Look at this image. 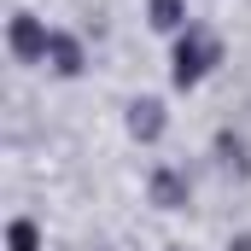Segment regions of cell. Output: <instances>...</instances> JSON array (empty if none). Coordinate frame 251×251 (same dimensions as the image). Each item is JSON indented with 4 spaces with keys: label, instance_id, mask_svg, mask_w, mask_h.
<instances>
[{
    "label": "cell",
    "instance_id": "8992f818",
    "mask_svg": "<svg viewBox=\"0 0 251 251\" xmlns=\"http://www.w3.org/2000/svg\"><path fill=\"white\" fill-rule=\"evenodd\" d=\"M146 12H152V29H176V35L187 29V0H152Z\"/></svg>",
    "mask_w": 251,
    "mask_h": 251
},
{
    "label": "cell",
    "instance_id": "277c9868",
    "mask_svg": "<svg viewBox=\"0 0 251 251\" xmlns=\"http://www.w3.org/2000/svg\"><path fill=\"white\" fill-rule=\"evenodd\" d=\"M152 204L181 210V204H187V176H181V170H152Z\"/></svg>",
    "mask_w": 251,
    "mask_h": 251
},
{
    "label": "cell",
    "instance_id": "ba28073f",
    "mask_svg": "<svg viewBox=\"0 0 251 251\" xmlns=\"http://www.w3.org/2000/svg\"><path fill=\"white\" fill-rule=\"evenodd\" d=\"M228 251H251V234H240V240H234V246H228Z\"/></svg>",
    "mask_w": 251,
    "mask_h": 251
},
{
    "label": "cell",
    "instance_id": "5b68a950",
    "mask_svg": "<svg viewBox=\"0 0 251 251\" xmlns=\"http://www.w3.org/2000/svg\"><path fill=\"white\" fill-rule=\"evenodd\" d=\"M47 64H53L59 76H76V70H82V41H76V35H64V29H53V47H47Z\"/></svg>",
    "mask_w": 251,
    "mask_h": 251
},
{
    "label": "cell",
    "instance_id": "7a4b0ae2",
    "mask_svg": "<svg viewBox=\"0 0 251 251\" xmlns=\"http://www.w3.org/2000/svg\"><path fill=\"white\" fill-rule=\"evenodd\" d=\"M6 47H12V59H24V64H47V47H53V29H47L41 18L18 12V18H12V29H6Z\"/></svg>",
    "mask_w": 251,
    "mask_h": 251
},
{
    "label": "cell",
    "instance_id": "3957f363",
    "mask_svg": "<svg viewBox=\"0 0 251 251\" xmlns=\"http://www.w3.org/2000/svg\"><path fill=\"white\" fill-rule=\"evenodd\" d=\"M128 134H134V140H158V134H164V105H158V100H134V105H128Z\"/></svg>",
    "mask_w": 251,
    "mask_h": 251
},
{
    "label": "cell",
    "instance_id": "6da1fadb",
    "mask_svg": "<svg viewBox=\"0 0 251 251\" xmlns=\"http://www.w3.org/2000/svg\"><path fill=\"white\" fill-rule=\"evenodd\" d=\"M216 64H222V41H216L204 24H187V29L176 35V59H170L176 88H199V82H204Z\"/></svg>",
    "mask_w": 251,
    "mask_h": 251
},
{
    "label": "cell",
    "instance_id": "52a82bcc",
    "mask_svg": "<svg viewBox=\"0 0 251 251\" xmlns=\"http://www.w3.org/2000/svg\"><path fill=\"white\" fill-rule=\"evenodd\" d=\"M6 240H12V251H41V228H35V222H29V216H18V222H12V234H6Z\"/></svg>",
    "mask_w": 251,
    "mask_h": 251
}]
</instances>
